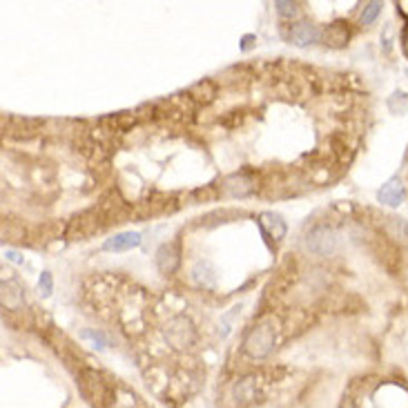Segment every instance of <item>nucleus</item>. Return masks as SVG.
I'll use <instances>...</instances> for the list:
<instances>
[{
    "label": "nucleus",
    "mask_w": 408,
    "mask_h": 408,
    "mask_svg": "<svg viewBox=\"0 0 408 408\" xmlns=\"http://www.w3.org/2000/svg\"><path fill=\"white\" fill-rule=\"evenodd\" d=\"M277 319L272 315L261 317L244 337V352L252 360H266L277 346Z\"/></svg>",
    "instance_id": "f257e3e1"
},
{
    "label": "nucleus",
    "mask_w": 408,
    "mask_h": 408,
    "mask_svg": "<svg viewBox=\"0 0 408 408\" xmlns=\"http://www.w3.org/2000/svg\"><path fill=\"white\" fill-rule=\"evenodd\" d=\"M108 226V219L103 216L98 208H92V210H83L80 214H76L70 224H67V230H65V236L67 239H88V236L100 232Z\"/></svg>",
    "instance_id": "f03ea898"
},
{
    "label": "nucleus",
    "mask_w": 408,
    "mask_h": 408,
    "mask_svg": "<svg viewBox=\"0 0 408 408\" xmlns=\"http://www.w3.org/2000/svg\"><path fill=\"white\" fill-rule=\"evenodd\" d=\"M163 335L174 350H188L197 344V328L192 324V319L185 315H177L172 319H167Z\"/></svg>",
    "instance_id": "7ed1b4c3"
},
{
    "label": "nucleus",
    "mask_w": 408,
    "mask_h": 408,
    "mask_svg": "<svg viewBox=\"0 0 408 408\" xmlns=\"http://www.w3.org/2000/svg\"><path fill=\"white\" fill-rule=\"evenodd\" d=\"M305 248L308 252L317 254V257H330L337 250V234L330 226L319 224L310 228V232L305 234Z\"/></svg>",
    "instance_id": "20e7f679"
},
{
    "label": "nucleus",
    "mask_w": 408,
    "mask_h": 408,
    "mask_svg": "<svg viewBox=\"0 0 408 408\" xmlns=\"http://www.w3.org/2000/svg\"><path fill=\"white\" fill-rule=\"evenodd\" d=\"M370 252L375 254L377 261L388 270V272H397L402 259H399V246L393 244L386 234H375L370 239Z\"/></svg>",
    "instance_id": "39448f33"
},
{
    "label": "nucleus",
    "mask_w": 408,
    "mask_h": 408,
    "mask_svg": "<svg viewBox=\"0 0 408 408\" xmlns=\"http://www.w3.org/2000/svg\"><path fill=\"white\" fill-rule=\"evenodd\" d=\"M288 38L297 47H308L324 38V31L310 21H299V23H293L291 29H288Z\"/></svg>",
    "instance_id": "423d86ee"
},
{
    "label": "nucleus",
    "mask_w": 408,
    "mask_h": 408,
    "mask_svg": "<svg viewBox=\"0 0 408 408\" xmlns=\"http://www.w3.org/2000/svg\"><path fill=\"white\" fill-rule=\"evenodd\" d=\"M254 190H257V185H254V179L246 172H239V174H232L228 177L224 183H221V192L226 197H232V199H244V197H250Z\"/></svg>",
    "instance_id": "0eeeda50"
},
{
    "label": "nucleus",
    "mask_w": 408,
    "mask_h": 408,
    "mask_svg": "<svg viewBox=\"0 0 408 408\" xmlns=\"http://www.w3.org/2000/svg\"><path fill=\"white\" fill-rule=\"evenodd\" d=\"M80 388L85 397H88L92 404H103L105 397H108V388L103 384V380H100V375H96L94 370H83L80 372Z\"/></svg>",
    "instance_id": "6e6552de"
},
{
    "label": "nucleus",
    "mask_w": 408,
    "mask_h": 408,
    "mask_svg": "<svg viewBox=\"0 0 408 408\" xmlns=\"http://www.w3.org/2000/svg\"><path fill=\"white\" fill-rule=\"evenodd\" d=\"M181 266V250H179V244H163L159 250H157V268L161 275L169 277L174 275Z\"/></svg>",
    "instance_id": "1a4fd4ad"
},
{
    "label": "nucleus",
    "mask_w": 408,
    "mask_h": 408,
    "mask_svg": "<svg viewBox=\"0 0 408 408\" xmlns=\"http://www.w3.org/2000/svg\"><path fill=\"white\" fill-rule=\"evenodd\" d=\"M382 234L397 246H408V221L393 214L382 216Z\"/></svg>",
    "instance_id": "9d476101"
},
{
    "label": "nucleus",
    "mask_w": 408,
    "mask_h": 408,
    "mask_svg": "<svg viewBox=\"0 0 408 408\" xmlns=\"http://www.w3.org/2000/svg\"><path fill=\"white\" fill-rule=\"evenodd\" d=\"M350 41V27L346 21H335L324 29V43L333 49H342Z\"/></svg>",
    "instance_id": "9b49d317"
},
{
    "label": "nucleus",
    "mask_w": 408,
    "mask_h": 408,
    "mask_svg": "<svg viewBox=\"0 0 408 408\" xmlns=\"http://www.w3.org/2000/svg\"><path fill=\"white\" fill-rule=\"evenodd\" d=\"M259 226H261V230H263V234L268 236V239H275V241H281L286 236V232H288L286 221L275 212H263L259 216Z\"/></svg>",
    "instance_id": "f8f14e48"
},
{
    "label": "nucleus",
    "mask_w": 408,
    "mask_h": 408,
    "mask_svg": "<svg viewBox=\"0 0 408 408\" xmlns=\"http://www.w3.org/2000/svg\"><path fill=\"white\" fill-rule=\"evenodd\" d=\"M377 201L384 203V206H390V208H397L399 203L404 201V185L397 177L393 179H388L384 185H382V190L377 192Z\"/></svg>",
    "instance_id": "ddd939ff"
},
{
    "label": "nucleus",
    "mask_w": 408,
    "mask_h": 408,
    "mask_svg": "<svg viewBox=\"0 0 408 408\" xmlns=\"http://www.w3.org/2000/svg\"><path fill=\"white\" fill-rule=\"evenodd\" d=\"M141 244V234L139 232H118L114 236H110V239H105L103 244V250L108 252H127L132 248H136Z\"/></svg>",
    "instance_id": "4468645a"
},
{
    "label": "nucleus",
    "mask_w": 408,
    "mask_h": 408,
    "mask_svg": "<svg viewBox=\"0 0 408 408\" xmlns=\"http://www.w3.org/2000/svg\"><path fill=\"white\" fill-rule=\"evenodd\" d=\"M188 96L194 100V103H203V105H208L212 103V100L219 96V88H216V83L214 80H199L194 83L192 88L188 90Z\"/></svg>",
    "instance_id": "2eb2a0df"
},
{
    "label": "nucleus",
    "mask_w": 408,
    "mask_h": 408,
    "mask_svg": "<svg viewBox=\"0 0 408 408\" xmlns=\"http://www.w3.org/2000/svg\"><path fill=\"white\" fill-rule=\"evenodd\" d=\"M192 279L201 288H214V283H216V268H214V263L208 261V259L197 261L192 266Z\"/></svg>",
    "instance_id": "dca6fc26"
},
{
    "label": "nucleus",
    "mask_w": 408,
    "mask_h": 408,
    "mask_svg": "<svg viewBox=\"0 0 408 408\" xmlns=\"http://www.w3.org/2000/svg\"><path fill=\"white\" fill-rule=\"evenodd\" d=\"M25 303V295L19 281H5L3 283V305L7 310H19Z\"/></svg>",
    "instance_id": "f3484780"
},
{
    "label": "nucleus",
    "mask_w": 408,
    "mask_h": 408,
    "mask_svg": "<svg viewBox=\"0 0 408 408\" xmlns=\"http://www.w3.org/2000/svg\"><path fill=\"white\" fill-rule=\"evenodd\" d=\"M3 239L14 241V244H25L27 241V228L19 219H5L3 221Z\"/></svg>",
    "instance_id": "a211bd4d"
},
{
    "label": "nucleus",
    "mask_w": 408,
    "mask_h": 408,
    "mask_svg": "<svg viewBox=\"0 0 408 408\" xmlns=\"http://www.w3.org/2000/svg\"><path fill=\"white\" fill-rule=\"evenodd\" d=\"M382 3L380 0H372V3H366L364 5V11H362V16H360V23L362 25H372L377 21V16L382 14Z\"/></svg>",
    "instance_id": "6ab92c4d"
},
{
    "label": "nucleus",
    "mask_w": 408,
    "mask_h": 408,
    "mask_svg": "<svg viewBox=\"0 0 408 408\" xmlns=\"http://www.w3.org/2000/svg\"><path fill=\"white\" fill-rule=\"evenodd\" d=\"M275 9H277V14L281 16V19H293V16H297V11H299V3H291V0H277Z\"/></svg>",
    "instance_id": "aec40b11"
},
{
    "label": "nucleus",
    "mask_w": 408,
    "mask_h": 408,
    "mask_svg": "<svg viewBox=\"0 0 408 408\" xmlns=\"http://www.w3.org/2000/svg\"><path fill=\"white\" fill-rule=\"evenodd\" d=\"M38 288H41V295L43 297H49L52 295V291H54V279H52V272H43L41 275V281H38Z\"/></svg>",
    "instance_id": "412c9836"
},
{
    "label": "nucleus",
    "mask_w": 408,
    "mask_h": 408,
    "mask_svg": "<svg viewBox=\"0 0 408 408\" xmlns=\"http://www.w3.org/2000/svg\"><path fill=\"white\" fill-rule=\"evenodd\" d=\"M83 335L88 337V339H92V342L96 344V348H105V337L100 335V333H94V330H85Z\"/></svg>",
    "instance_id": "4be33fe9"
},
{
    "label": "nucleus",
    "mask_w": 408,
    "mask_h": 408,
    "mask_svg": "<svg viewBox=\"0 0 408 408\" xmlns=\"http://www.w3.org/2000/svg\"><path fill=\"white\" fill-rule=\"evenodd\" d=\"M5 257H7L9 261H14V263H23L21 254H19V252H14V250H5Z\"/></svg>",
    "instance_id": "5701e85b"
}]
</instances>
